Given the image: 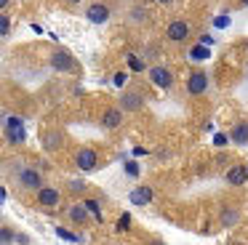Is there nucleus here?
I'll list each match as a JSON object with an SVG mask.
<instances>
[{"instance_id":"f257e3e1","label":"nucleus","mask_w":248,"mask_h":245,"mask_svg":"<svg viewBox=\"0 0 248 245\" xmlns=\"http://www.w3.org/2000/svg\"><path fill=\"white\" fill-rule=\"evenodd\" d=\"M16 184L27 192H38L40 186H43V173H40L35 165H22V168L16 170Z\"/></svg>"},{"instance_id":"f03ea898","label":"nucleus","mask_w":248,"mask_h":245,"mask_svg":"<svg viewBox=\"0 0 248 245\" xmlns=\"http://www.w3.org/2000/svg\"><path fill=\"white\" fill-rule=\"evenodd\" d=\"M35 202H38L40 208H46V211H54V208H59L62 202V192L56 189V186H40L38 192H35Z\"/></svg>"},{"instance_id":"7ed1b4c3","label":"nucleus","mask_w":248,"mask_h":245,"mask_svg":"<svg viewBox=\"0 0 248 245\" xmlns=\"http://www.w3.org/2000/svg\"><path fill=\"white\" fill-rule=\"evenodd\" d=\"M147 75H150L152 85H157V88H163V91L173 88V83H176L173 72H171L168 67H163V64H155V67H150V69H147Z\"/></svg>"},{"instance_id":"20e7f679","label":"nucleus","mask_w":248,"mask_h":245,"mask_svg":"<svg viewBox=\"0 0 248 245\" xmlns=\"http://www.w3.org/2000/svg\"><path fill=\"white\" fill-rule=\"evenodd\" d=\"M48 64H51V69H56V72H72V69H75V59H72V53L64 51V48H56V51L48 56Z\"/></svg>"},{"instance_id":"39448f33","label":"nucleus","mask_w":248,"mask_h":245,"mask_svg":"<svg viewBox=\"0 0 248 245\" xmlns=\"http://www.w3.org/2000/svg\"><path fill=\"white\" fill-rule=\"evenodd\" d=\"M166 37L171 43H182V40H187L189 37V21H184V19H173L171 24L166 27Z\"/></svg>"},{"instance_id":"423d86ee","label":"nucleus","mask_w":248,"mask_h":245,"mask_svg":"<svg viewBox=\"0 0 248 245\" xmlns=\"http://www.w3.org/2000/svg\"><path fill=\"white\" fill-rule=\"evenodd\" d=\"M205 91H208V75L198 69V72H192L187 77V93L189 96H203Z\"/></svg>"},{"instance_id":"0eeeda50","label":"nucleus","mask_w":248,"mask_h":245,"mask_svg":"<svg viewBox=\"0 0 248 245\" xmlns=\"http://www.w3.org/2000/svg\"><path fill=\"white\" fill-rule=\"evenodd\" d=\"M86 19L91 21V24H104V21H109V5L107 3H91L86 8Z\"/></svg>"},{"instance_id":"6e6552de","label":"nucleus","mask_w":248,"mask_h":245,"mask_svg":"<svg viewBox=\"0 0 248 245\" xmlns=\"http://www.w3.org/2000/svg\"><path fill=\"white\" fill-rule=\"evenodd\" d=\"M120 107H123L125 112H139L141 107H144V96H141L139 91H123V93H120Z\"/></svg>"},{"instance_id":"1a4fd4ad","label":"nucleus","mask_w":248,"mask_h":245,"mask_svg":"<svg viewBox=\"0 0 248 245\" xmlns=\"http://www.w3.org/2000/svg\"><path fill=\"white\" fill-rule=\"evenodd\" d=\"M75 163H78V168H80V170H93V168H96V163H99L96 149H91V147L80 149V152L75 154Z\"/></svg>"},{"instance_id":"9d476101","label":"nucleus","mask_w":248,"mask_h":245,"mask_svg":"<svg viewBox=\"0 0 248 245\" xmlns=\"http://www.w3.org/2000/svg\"><path fill=\"white\" fill-rule=\"evenodd\" d=\"M123 107H109L107 112L102 115V125L107 128V131H115V128H120V122H123Z\"/></svg>"},{"instance_id":"9b49d317","label":"nucleus","mask_w":248,"mask_h":245,"mask_svg":"<svg viewBox=\"0 0 248 245\" xmlns=\"http://www.w3.org/2000/svg\"><path fill=\"white\" fill-rule=\"evenodd\" d=\"M67 218H70L72 224H86L88 218H91V211L86 208V202H75V205L67 208Z\"/></svg>"},{"instance_id":"f8f14e48","label":"nucleus","mask_w":248,"mask_h":245,"mask_svg":"<svg viewBox=\"0 0 248 245\" xmlns=\"http://www.w3.org/2000/svg\"><path fill=\"white\" fill-rule=\"evenodd\" d=\"M6 133L14 144L24 141V131H22V117H6Z\"/></svg>"},{"instance_id":"ddd939ff","label":"nucleus","mask_w":248,"mask_h":245,"mask_svg":"<svg viewBox=\"0 0 248 245\" xmlns=\"http://www.w3.org/2000/svg\"><path fill=\"white\" fill-rule=\"evenodd\" d=\"M246 179H248V170L243 168V165H232V168H227V173H224V181L230 186H243Z\"/></svg>"},{"instance_id":"4468645a","label":"nucleus","mask_w":248,"mask_h":245,"mask_svg":"<svg viewBox=\"0 0 248 245\" xmlns=\"http://www.w3.org/2000/svg\"><path fill=\"white\" fill-rule=\"evenodd\" d=\"M230 141L235 144H248V122H237L230 133Z\"/></svg>"},{"instance_id":"2eb2a0df","label":"nucleus","mask_w":248,"mask_h":245,"mask_svg":"<svg viewBox=\"0 0 248 245\" xmlns=\"http://www.w3.org/2000/svg\"><path fill=\"white\" fill-rule=\"evenodd\" d=\"M150 200H152V189H147V186H139V189L131 192V202L134 205H147Z\"/></svg>"},{"instance_id":"dca6fc26","label":"nucleus","mask_w":248,"mask_h":245,"mask_svg":"<svg viewBox=\"0 0 248 245\" xmlns=\"http://www.w3.org/2000/svg\"><path fill=\"white\" fill-rule=\"evenodd\" d=\"M237 218H240V213H237L235 208H224V211H221V227H235Z\"/></svg>"},{"instance_id":"f3484780","label":"nucleus","mask_w":248,"mask_h":245,"mask_svg":"<svg viewBox=\"0 0 248 245\" xmlns=\"http://www.w3.org/2000/svg\"><path fill=\"white\" fill-rule=\"evenodd\" d=\"M189 59H192V61H203V59H208V48H205V43L203 46H195L192 51H189Z\"/></svg>"},{"instance_id":"a211bd4d","label":"nucleus","mask_w":248,"mask_h":245,"mask_svg":"<svg viewBox=\"0 0 248 245\" xmlns=\"http://www.w3.org/2000/svg\"><path fill=\"white\" fill-rule=\"evenodd\" d=\"M83 202H86V208H88V211H91V216L93 218H96V221H102V205H99V200H83Z\"/></svg>"},{"instance_id":"6ab92c4d","label":"nucleus","mask_w":248,"mask_h":245,"mask_svg":"<svg viewBox=\"0 0 248 245\" xmlns=\"http://www.w3.org/2000/svg\"><path fill=\"white\" fill-rule=\"evenodd\" d=\"M86 186H88V184H86V181H83V179H72L67 189H70L72 195H83V192H86Z\"/></svg>"},{"instance_id":"aec40b11","label":"nucleus","mask_w":248,"mask_h":245,"mask_svg":"<svg viewBox=\"0 0 248 245\" xmlns=\"http://www.w3.org/2000/svg\"><path fill=\"white\" fill-rule=\"evenodd\" d=\"M0 35H3V37L11 35V19H8L6 14H3V19H0Z\"/></svg>"},{"instance_id":"412c9836","label":"nucleus","mask_w":248,"mask_h":245,"mask_svg":"<svg viewBox=\"0 0 248 245\" xmlns=\"http://www.w3.org/2000/svg\"><path fill=\"white\" fill-rule=\"evenodd\" d=\"M144 19H147V11L144 8H134V11H131V21L139 24V21H144Z\"/></svg>"},{"instance_id":"4be33fe9","label":"nucleus","mask_w":248,"mask_h":245,"mask_svg":"<svg viewBox=\"0 0 248 245\" xmlns=\"http://www.w3.org/2000/svg\"><path fill=\"white\" fill-rule=\"evenodd\" d=\"M128 224H131V216H128V213H123V216L118 218V229H120V232H125V229H131Z\"/></svg>"},{"instance_id":"5701e85b","label":"nucleus","mask_w":248,"mask_h":245,"mask_svg":"<svg viewBox=\"0 0 248 245\" xmlns=\"http://www.w3.org/2000/svg\"><path fill=\"white\" fill-rule=\"evenodd\" d=\"M125 80H128V75H125V72H115L112 83H115V85H118V88H120V85H125Z\"/></svg>"},{"instance_id":"b1692460","label":"nucleus","mask_w":248,"mask_h":245,"mask_svg":"<svg viewBox=\"0 0 248 245\" xmlns=\"http://www.w3.org/2000/svg\"><path fill=\"white\" fill-rule=\"evenodd\" d=\"M128 61H131V67H134V69H144V64H141L136 56H128Z\"/></svg>"},{"instance_id":"393cba45","label":"nucleus","mask_w":248,"mask_h":245,"mask_svg":"<svg viewBox=\"0 0 248 245\" xmlns=\"http://www.w3.org/2000/svg\"><path fill=\"white\" fill-rule=\"evenodd\" d=\"M214 144H216V147H224V144H227V136H224V133H219V136L214 138Z\"/></svg>"},{"instance_id":"a878e982","label":"nucleus","mask_w":248,"mask_h":245,"mask_svg":"<svg viewBox=\"0 0 248 245\" xmlns=\"http://www.w3.org/2000/svg\"><path fill=\"white\" fill-rule=\"evenodd\" d=\"M14 237H16V243H30L27 234H14Z\"/></svg>"},{"instance_id":"bb28decb","label":"nucleus","mask_w":248,"mask_h":245,"mask_svg":"<svg viewBox=\"0 0 248 245\" xmlns=\"http://www.w3.org/2000/svg\"><path fill=\"white\" fill-rule=\"evenodd\" d=\"M62 3H64V5H72V8H75V5H80L83 0H62Z\"/></svg>"},{"instance_id":"cd10ccee","label":"nucleus","mask_w":248,"mask_h":245,"mask_svg":"<svg viewBox=\"0 0 248 245\" xmlns=\"http://www.w3.org/2000/svg\"><path fill=\"white\" fill-rule=\"evenodd\" d=\"M6 5H8V0H0V8L6 11Z\"/></svg>"},{"instance_id":"c85d7f7f","label":"nucleus","mask_w":248,"mask_h":245,"mask_svg":"<svg viewBox=\"0 0 248 245\" xmlns=\"http://www.w3.org/2000/svg\"><path fill=\"white\" fill-rule=\"evenodd\" d=\"M155 3H163V5H168V3H173V0H155Z\"/></svg>"},{"instance_id":"c756f323","label":"nucleus","mask_w":248,"mask_h":245,"mask_svg":"<svg viewBox=\"0 0 248 245\" xmlns=\"http://www.w3.org/2000/svg\"><path fill=\"white\" fill-rule=\"evenodd\" d=\"M240 3H243V5H248V0H240Z\"/></svg>"},{"instance_id":"7c9ffc66","label":"nucleus","mask_w":248,"mask_h":245,"mask_svg":"<svg viewBox=\"0 0 248 245\" xmlns=\"http://www.w3.org/2000/svg\"><path fill=\"white\" fill-rule=\"evenodd\" d=\"M246 48H248V46H246Z\"/></svg>"}]
</instances>
